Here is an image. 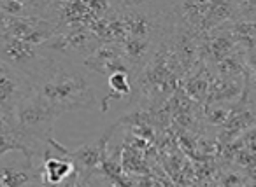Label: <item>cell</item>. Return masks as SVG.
<instances>
[{"instance_id":"7a4b0ae2","label":"cell","mask_w":256,"mask_h":187,"mask_svg":"<svg viewBox=\"0 0 256 187\" xmlns=\"http://www.w3.org/2000/svg\"><path fill=\"white\" fill-rule=\"evenodd\" d=\"M54 54L44 46L30 44L25 40L11 39V37H2L0 39V61L26 77L34 82L44 68L50 65Z\"/></svg>"},{"instance_id":"5b68a950","label":"cell","mask_w":256,"mask_h":187,"mask_svg":"<svg viewBox=\"0 0 256 187\" xmlns=\"http://www.w3.org/2000/svg\"><path fill=\"white\" fill-rule=\"evenodd\" d=\"M81 67L86 72H95V74L107 75V77L116 74V72L128 74V65L116 42H102L88 56L82 58ZM128 77H130V74H128Z\"/></svg>"},{"instance_id":"8992f818","label":"cell","mask_w":256,"mask_h":187,"mask_svg":"<svg viewBox=\"0 0 256 187\" xmlns=\"http://www.w3.org/2000/svg\"><path fill=\"white\" fill-rule=\"evenodd\" d=\"M37 184H40L39 163L26 158L0 163V187H36Z\"/></svg>"},{"instance_id":"277c9868","label":"cell","mask_w":256,"mask_h":187,"mask_svg":"<svg viewBox=\"0 0 256 187\" xmlns=\"http://www.w3.org/2000/svg\"><path fill=\"white\" fill-rule=\"evenodd\" d=\"M110 133H112V128L107 130L102 137L96 138V140L92 142V144L81 145V147H78L76 151H68L67 149L65 158L72 163L79 182H84V180L88 179L95 170H98V166L104 163Z\"/></svg>"},{"instance_id":"52a82bcc","label":"cell","mask_w":256,"mask_h":187,"mask_svg":"<svg viewBox=\"0 0 256 187\" xmlns=\"http://www.w3.org/2000/svg\"><path fill=\"white\" fill-rule=\"evenodd\" d=\"M39 175L42 182L58 186V184L67 182L70 177H74L76 172L72 163L65 156H48L40 161Z\"/></svg>"},{"instance_id":"3957f363","label":"cell","mask_w":256,"mask_h":187,"mask_svg":"<svg viewBox=\"0 0 256 187\" xmlns=\"http://www.w3.org/2000/svg\"><path fill=\"white\" fill-rule=\"evenodd\" d=\"M32 91V82L0 61V117L11 121L16 107Z\"/></svg>"},{"instance_id":"6da1fadb","label":"cell","mask_w":256,"mask_h":187,"mask_svg":"<svg viewBox=\"0 0 256 187\" xmlns=\"http://www.w3.org/2000/svg\"><path fill=\"white\" fill-rule=\"evenodd\" d=\"M32 89L58 117L96 105L95 89L79 61L56 56L32 82Z\"/></svg>"},{"instance_id":"9c48e42d","label":"cell","mask_w":256,"mask_h":187,"mask_svg":"<svg viewBox=\"0 0 256 187\" xmlns=\"http://www.w3.org/2000/svg\"><path fill=\"white\" fill-rule=\"evenodd\" d=\"M109 88L110 91H112V95L116 96V98H123V96L130 95L132 93V81H130V77H128V74H124V72H116V74L109 75ZM112 95L107 96L106 103L109 102V98ZM106 103H104L102 109L106 110Z\"/></svg>"},{"instance_id":"ba28073f","label":"cell","mask_w":256,"mask_h":187,"mask_svg":"<svg viewBox=\"0 0 256 187\" xmlns=\"http://www.w3.org/2000/svg\"><path fill=\"white\" fill-rule=\"evenodd\" d=\"M11 152H20L23 158L26 156L25 145L20 140L14 128H12L8 121H4L0 117V161L8 154H11Z\"/></svg>"}]
</instances>
